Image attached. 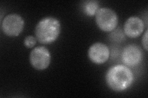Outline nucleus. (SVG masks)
I'll return each instance as SVG.
<instances>
[{
  "mask_svg": "<svg viewBox=\"0 0 148 98\" xmlns=\"http://www.w3.org/2000/svg\"><path fill=\"white\" fill-rule=\"evenodd\" d=\"M134 80L131 69L124 64L110 67L106 74V82L108 87L115 91L120 92L130 87Z\"/></svg>",
  "mask_w": 148,
  "mask_h": 98,
  "instance_id": "1",
  "label": "nucleus"
},
{
  "mask_svg": "<svg viewBox=\"0 0 148 98\" xmlns=\"http://www.w3.org/2000/svg\"><path fill=\"white\" fill-rule=\"evenodd\" d=\"M61 29V23L57 18L53 17H45L37 23L35 27V38L41 44H51L58 39Z\"/></svg>",
  "mask_w": 148,
  "mask_h": 98,
  "instance_id": "2",
  "label": "nucleus"
},
{
  "mask_svg": "<svg viewBox=\"0 0 148 98\" xmlns=\"http://www.w3.org/2000/svg\"><path fill=\"white\" fill-rule=\"evenodd\" d=\"M95 18L99 28L105 32L112 31L118 24L117 14L108 7L99 8L96 14Z\"/></svg>",
  "mask_w": 148,
  "mask_h": 98,
  "instance_id": "3",
  "label": "nucleus"
},
{
  "mask_svg": "<svg viewBox=\"0 0 148 98\" xmlns=\"http://www.w3.org/2000/svg\"><path fill=\"white\" fill-rule=\"evenodd\" d=\"M24 21L22 17L17 14H11L3 19L1 29L6 35L16 37L19 35L24 29Z\"/></svg>",
  "mask_w": 148,
  "mask_h": 98,
  "instance_id": "4",
  "label": "nucleus"
},
{
  "mask_svg": "<svg viewBox=\"0 0 148 98\" xmlns=\"http://www.w3.org/2000/svg\"><path fill=\"white\" fill-rule=\"evenodd\" d=\"M51 53L47 48L44 46H39L31 51L30 62L34 68L38 71L46 69L51 63Z\"/></svg>",
  "mask_w": 148,
  "mask_h": 98,
  "instance_id": "5",
  "label": "nucleus"
},
{
  "mask_svg": "<svg viewBox=\"0 0 148 98\" xmlns=\"http://www.w3.org/2000/svg\"><path fill=\"white\" fill-rule=\"evenodd\" d=\"M122 63L128 68L135 67L142 62L143 53L140 47L130 44L125 47L121 53Z\"/></svg>",
  "mask_w": 148,
  "mask_h": 98,
  "instance_id": "6",
  "label": "nucleus"
},
{
  "mask_svg": "<svg viewBox=\"0 0 148 98\" xmlns=\"http://www.w3.org/2000/svg\"><path fill=\"white\" fill-rule=\"evenodd\" d=\"M89 59L97 64L106 63L110 57V50L106 44L101 43H96L92 44L88 50Z\"/></svg>",
  "mask_w": 148,
  "mask_h": 98,
  "instance_id": "7",
  "label": "nucleus"
},
{
  "mask_svg": "<svg viewBox=\"0 0 148 98\" xmlns=\"http://www.w3.org/2000/svg\"><path fill=\"white\" fill-rule=\"evenodd\" d=\"M145 23L138 17L133 16L128 18L123 26L125 34L131 38H136L140 36L144 31Z\"/></svg>",
  "mask_w": 148,
  "mask_h": 98,
  "instance_id": "8",
  "label": "nucleus"
},
{
  "mask_svg": "<svg viewBox=\"0 0 148 98\" xmlns=\"http://www.w3.org/2000/svg\"><path fill=\"white\" fill-rule=\"evenodd\" d=\"M83 8L86 15L92 17L96 15L97 11L99 9V3L97 1H94V0L85 1L83 6Z\"/></svg>",
  "mask_w": 148,
  "mask_h": 98,
  "instance_id": "9",
  "label": "nucleus"
},
{
  "mask_svg": "<svg viewBox=\"0 0 148 98\" xmlns=\"http://www.w3.org/2000/svg\"><path fill=\"white\" fill-rule=\"evenodd\" d=\"M109 35V38L115 43H121L125 40V34L120 28L115 29Z\"/></svg>",
  "mask_w": 148,
  "mask_h": 98,
  "instance_id": "10",
  "label": "nucleus"
},
{
  "mask_svg": "<svg viewBox=\"0 0 148 98\" xmlns=\"http://www.w3.org/2000/svg\"><path fill=\"white\" fill-rule=\"evenodd\" d=\"M36 38L33 36H28L24 39V45L27 48L32 49L35 45L36 43Z\"/></svg>",
  "mask_w": 148,
  "mask_h": 98,
  "instance_id": "11",
  "label": "nucleus"
},
{
  "mask_svg": "<svg viewBox=\"0 0 148 98\" xmlns=\"http://www.w3.org/2000/svg\"><path fill=\"white\" fill-rule=\"evenodd\" d=\"M142 44L143 45V47L147 51V30L146 31L144 35H143L142 38Z\"/></svg>",
  "mask_w": 148,
  "mask_h": 98,
  "instance_id": "12",
  "label": "nucleus"
}]
</instances>
